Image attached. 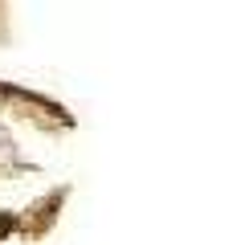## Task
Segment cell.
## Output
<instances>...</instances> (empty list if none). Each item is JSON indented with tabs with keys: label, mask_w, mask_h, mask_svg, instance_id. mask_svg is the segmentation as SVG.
Masks as SVG:
<instances>
[]
</instances>
